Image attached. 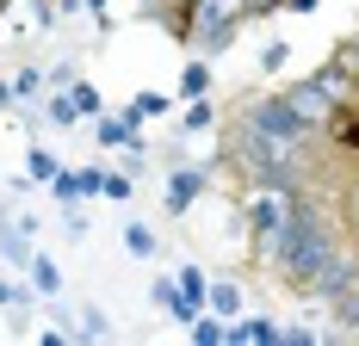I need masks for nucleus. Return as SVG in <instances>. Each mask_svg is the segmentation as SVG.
<instances>
[{"instance_id":"obj_11","label":"nucleus","mask_w":359,"mask_h":346,"mask_svg":"<svg viewBox=\"0 0 359 346\" xmlns=\"http://www.w3.org/2000/svg\"><path fill=\"white\" fill-rule=\"evenodd\" d=\"M186 334H192V346H229V321H223L217 310H198Z\"/></svg>"},{"instance_id":"obj_26","label":"nucleus","mask_w":359,"mask_h":346,"mask_svg":"<svg viewBox=\"0 0 359 346\" xmlns=\"http://www.w3.org/2000/svg\"><path fill=\"white\" fill-rule=\"evenodd\" d=\"M32 297H37V284H6L0 278V310H25Z\"/></svg>"},{"instance_id":"obj_8","label":"nucleus","mask_w":359,"mask_h":346,"mask_svg":"<svg viewBox=\"0 0 359 346\" xmlns=\"http://www.w3.org/2000/svg\"><path fill=\"white\" fill-rule=\"evenodd\" d=\"M285 99H291V111H297L310 130H323V118L334 111V105H341V99H328V87L316 81V74H310V81H291V87H285Z\"/></svg>"},{"instance_id":"obj_27","label":"nucleus","mask_w":359,"mask_h":346,"mask_svg":"<svg viewBox=\"0 0 359 346\" xmlns=\"http://www.w3.org/2000/svg\"><path fill=\"white\" fill-rule=\"evenodd\" d=\"M69 93H74V105H81V118H100V87H93V81H74Z\"/></svg>"},{"instance_id":"obj_24","label":"nucleus","mask_w":359,"mask_h":346,"mask_svg":"<svg viewBox=\"0 0 359 346\" xmlns=\"http://www.w3.org/2000/svg\"><path fill=\"white\" fill-rule=\"evenodd\" d=\"M130 111H137V118H168V111H174V99H168V93H137V99H130Z\"/></svg>"},{"instance_id":"obj_34","label":"nucleus","mask_w":359,"mask_h":346,"mask_svg":"<svg viewBox=\"0 0 359 346\" xmlns=\"http://www.w3.org/2000/svg\"><path fill=\"white\" fill-rule=\"evenodd\" d=\"M13 105H19L13 99V81H0V111H13Z\"/></svg>"},{"instance_id":"obj_1","label":"nucleus","mask_w":359,"mask_h":346,"mask_svg":"<svg viewBox=\"0 0 359 346\" xmlns=\"http://www.w3.org/2000/svg\"><path fill=\"white\" fill-rule=\"evenodd\" d=\"M341 247V216L328 198H316V186H304V192H291V210H285V247H279V266L273 278L285 284V291H310V278L328 266V254Z\"/></svg>"},{"instance_id":"obj_22","label":"nucleus","mask_w":359,"mask_h":346,"mask_svg":"<svg viewBox=\"0 0 359 346\" xmlns=\"http://www.w3.org/2000/svg\"><path fill=\"white\" fill-rule=\"evenodd\" d=\"M50 198H56V205H81V198H87V186H81V173H56V179H50Z\"/></svg>"},{"instance_id":"obj_30","label":"nucleus","mask_w":359,"mask_h":346,"mask_svg":"<svg viewBox=\"0 0 359 346\" xmlns=\"http://www.w3.org/2000/svg\"><path fill=\"white\" fill-rule=\"evenodd\" d=\"M62 235H69V242H81V235H87V216H81L74 205H69V216H62Z\"/></svg>"},{"instance_id":"obj_2","label":"nucleus","mask_w":359,"mask_h":346,"mask_svg":"<svg viewBox=\"0 0 359 346\" xmlns=\"http://www.w3.org/2000/svg\"><path fill=\"white\" fill-rule=\"evenodd\" d=\"M285 210H291V192H266V186H248L242 198V229L254 242V260L273 272L279 266V247H285Z\"/></svg>"},{"instance_id":"obj_38","label":"nucleus","mask_w":359,"mask_h":346,"mask_svg":"<svg viewBox=\"0 0 359 346\" xmlns=\"http://www.w3.org/2000/svg\"><path fill=\"white\" fill-rule=\"evenodd\" d=\"M0 6H6V0H0Z\"/></svg>"},{"instance_id":"obj_32","label":"nucleus","mask_w":359,"mask_h":346,"mask_svg":"<svg viewBox=\"0 0 359 346\" xmlns=\"http://www.w3.org/2000/svg\"><path fill=\"white\" fill-rule=\"evenodd\" d=\"M266 13H285V0H248V19H266Z\"/></svg>"},{"instance_id":"obj_18","label":"nucleus","mask_w":359,"mask_h":346,"mask_svg":"<svg viewBox=\"0 0 359 346\" xmlns=\"http://www.w3.org/2000/svg\"><path fill=\"white\" fill-rule=\"evenodd\" d=\"M43 111H50V124H56V130H74V124H81V105H74L69 87H56V93L43 99Z\"/></svg>"},{"instance_id":"obj_33","label":"nucleus","mask_w":359,"mask_h":346,"mask_svg":"<svg viewBox=\"0 0 359 346\" xmlns=\"http://www.w3.org/2000/svg\"><path fill=\"white\" fill-rule=\"evenodd\" d=\"M323 0H285V13H316Z\"/></svg>"},{"instance_id":"obj_13","label":"nucleus","mask_w":359,"mask_h":346,"mask_svg":"<svg viewBox=\"0 0 359 346\" xmlns=\"http://www.w3.org/2000/svg\"><path fill=\"white\" fill-rule=\"evenodd\" d=\"M328 315H334V328H341L347 340H359V284H347V291L328 303Z\"/></svg>"},{"instance_id":"obj_3","label":"nucleus","mask_w":359,"mask_h":346,"mask_svg":"<svg viewBox=\"0 0 359 346\" xmlns=\"http://www.w3.org/2000/svg\"><path fill=\"white\" fill-rule=\"evenodd\" d=\"M236 124H248V130H260V137H273V142H291V148H310V124L291 111L285 93H248V99L236 105Z\"/></svg>"},{"instance_id":"obj_35","label":"nucleus","mask_w":359,"mask_h":346,"mask_svg":"<svg viewBox=\"0 0 359 346\" xmlns=\"http://www.w3.org/2000/svg\"><path fill=\"white\" fill-rule=\"evenodd\" d=\"M87 13H93V19H100V13H111V0H87Z\"/></svg>"},{"instance_id":"obj_17","label":"nucleus","mask_w":359,"mask_h":346,"mask_svg":"<svg viewBox=\"0 0 359 346\" xmlns=\"http://www.w3.org/2000/svg\"><path fill=\"white\" fill-rule=\"evenodd\" d=\"M149 297H155V310H168L174 321H192V310H186V297H180L174 278H155V284H149Z\"/></svg>"},{"instance_id":"obj_4","label":"nucleus","mask_w":359,"mask_h":346,"mask_svg":"<svg viewBox=\"0 0 359 346\" xmlns=\"http://www.w3.org/2000/svg\"><path fill=\"white\" fill-rule=\"evenodd\" d=\"M347 284H359V247L353 242H341L334 247V254H328V266L316 278H310V291H304V303H334V297H341V291H347Z\"/></svg>"},{"instance_id":"obj_20","label":"nucleus","mask_w":359,"mask_h":346,"mask_svg":"<svg viewBox=\"0 0 359 346\" xmlns=\"http://www.w3.org/2000/svg\"><path fill=\"white\" fill-rule=\"evenodd\" d=\"M43 87H50V74H43V69H32V62H25V69H13V99H37Z\"/></svg>"},{"instance_id":"obj_28","label":"nucleus","mask_w":359,"mask_h":346,"mask_svg":"<svg viewBox=\"0 0 359 346\" xmlns=\"http://www.w3.org/2000/svg\"><path fill=\"white\" fill-rule=\"evenodd\" d=\"M285 56H291L285 43H266V50H260V69H266V74H279V69H285Z\"/></svg>"},{"instance_id":"obj_15","label":"nucleus","mask_w":359,"mask_h":346,"mask_svg":"<svg viewBox=\"0 0 359 346\" xmlns=\"http://www.w3.org/2000/svg\"><path fill=\"white\" fill-rule=\"evenodd\" d=\"M205 310H217L223 321H236V315H242V291H236L229 278H211V297H205Z\"/></svg>"},{"instance_id":"obj_12","label":"nucleus","mask_w":359,"mask_h":346,"mask_svg":"<svg viewBox=\"0 0 359 346\" xmlns=\"http://www.w3.org/2000/svg\"><path fill=\"white\" fill-rule=\"evenodd\" d=\"M174 284H180V297H186V310H192V315L205 310V297H211V278H205V266H180Z\"/></svg>"},{"instance_id":"obj_9","label":"nucleus","mask_w":359,"mask_h":346,"mask_svg":"<svg viewBox=\"0 0 359 346\" xmlns=\"http://www.w3.org/2000/svg\"><path fill=\"white\" fill-rule=\"evenodd\" d=\"M323 137L334 142L341 155H359V93H353V99H341V105L323 118Z\"/></svg>"},{"instance_id":"obj_14","label":"nucleus","mask_w":359,"mask_h":346,"mask_svg":"<svg viewBox=\"0 0 359 346\" xmlns=\"http://www.w3.org/2000/svg\"><path fill=\"white\" fill-rule=\"evenodd\" d=\"M180 99H211V62H205V56L186 62V74H180Z\"/></svg>"},{"instance_id":"obj_6","label":"nucleus","mask_w":359,"mask_h":346,"mask_svg":"<svg viewBox=\"0 0 359 346\" xmlns=\"http://www.w3.org/2000/svg\"><path fill=\"white\" fill-rule=\"evenodd\" d=\"M205 192H211V173H205V167H174V173H168V186H161V205H168V216H186Z\"/></svg>"},{"instance_id":"obj_29","label":"nucleus","mask_w":359,"mask_h":346,"mask_svg":"<svg viewBox=\"0 0 359 346\" xmlns=\"http://www.w3.org/2000/svg\"><path fill=\"white\" fill-rule=\"evenodd\" d=\"M279 346H323V334H316V328H285Z\"/></svg>"},{"instance_id":"obj_36","label":"nucleus","mask_w":359,"mask_h":346,"mask_svg":"<svg viewBox=\"0 0 359 346\" xmlns=\"http://www.w3.org/2000/svg\"><path fill=\"white\" fill-rule=\"evenodd\" d=\"M347 56H353V69H359V32H353V37H347Z\"/></svg>"},{"instance_id":"obj_5","label":"nucleus","mask_w":359,"mask_h":346,"mask_svg":"<svg viewBox=\"0 0 359 346\" xmlns=\"http://www.w3.org/2000/svg\"><path fill=\"white\" fill-rule=\"evenodd\" d=\"M93 142H100V148H137V155H143V118H137L130 105H124V111H100V118H93Z\"/></svg>"},{"instance_id":"obj_10","label":"nucleus","mask_w":359,"mask_h":346,"mask_svg":"<svg viewBox=\"0 0 359 346\" xmlns=\"http://www.w3.org/2000/svg\"><path fill=\"white\" fill-rule=\"evenodd\" d=\"M279 340H285V328L273 315H236L229 321V346H279Z\"/></svg>"},{"instance_id":"obj_37","label":"nucleus","mask_w":359,"mask_h":346,"mask_svg":"<svg viewBox=\"0 0 359 346\" xmlns=\"http://www.w3.org/2000/svg\"><path fill=\"white\" fill-rule=\"evenodd\" d=\"M0 216H6V210H0Z\"/></svg>"},{"instance_id":"obj_23","label":"nucleus","mask_w":359,"mask_h":346,"mask_svg":"<svg viewBox=\"0 0 359 346\" xmlns=\"http://www.w3.org/2000/svg\"><path fill=\"white\" fill-rule=\"evenodd\" d=\"M25 173H32L37 186H50V179H56V173H62V161H56V155H50V148H32V155H25Z\"/></svg>"},{"instance_id":"obj_25","label":"nucleus","mask_w":359,"mask_h":346,"mask_svg":"<svg viewBox=\"0 0 359 346\" xmlns=\"http://www.w3.org/2000/svg\"><path fill=\"white\" fill-rule=\"evenodd\" d=\"M74 340H111V321L100 310H87V315H81V328H74Z\"/></svg>"},{"instance_id":"obj_31","label":"nucleus","mask_w":359,"mask_h":346,"mask_svg":"<svg viewBox=\"0 0 359 346\" xmlns=\"http://www.w3.org/2000/svg\"><path fill=\"white\" fill-rule=\"evenodd\" d=\"M74 81H81V69H74V62H56V69H50V87H74Z\"/></svg>"},{"instance_id":"obj_16","label":"nucleus","mask_w":359,"mask_h":346,"mask_svg":"<svg viewBox=\"0 0 359 346\" xmlns=\"http://www.w3.org/2000/svg\"><path fill=\"white\" fill-rule=\"evenodd\" d=\"M25 272H32L37 297H56V291H62V266H56L50 254H32V266H25Z\"/></svg>"},{"instance_id":"obj_19","label":"nucleus","mask_w":359,"mask_h":346,"mask_svg":"<svg viewBox=\"0 0 359 346\" xmlns=\"http://www.w3.org/2000/svg\"><path fill=\"white\" fill-rule=\"evenodd\" d=\"M180 130H186V137L217 130V105H211V99H186V111H180Z\"/></svg>"},{"instance_id":"obj_21","label":"nucleus","mask_w":359,"mask_h":346,"mask_svg":"<svg viewBox=\"0 0 359 346\" xmlns=\"http://www.w3.org/2000/svg\"><path fill=\"white\" fill-rule=\"evenodd\" d=\"M124 247H130V254H137V260H155V229H149V223H124Z\"/></svg>"},{"instance_id":"obj_7","label":"nucleus","mask_w":359,"mask_h":346,"mask_svg":"<svg viewBox=\"0 0 359 346\" xmlns=\"http://www.w3.org/2000/svg\"><path fill=\"white\" fill-rule=\"evenodd\" d=\"M236 32H242V19H229V13H198V25H192V50H198L205 62H217V56L236 43Z\"/></svg>"}]
</instances>
